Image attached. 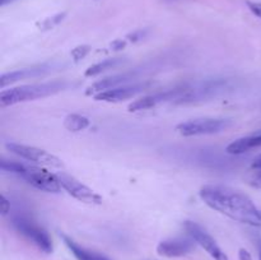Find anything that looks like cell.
Returning a JSON list of instances; mask_svg holds the SVG:
<instances>
[{"instance_id":"25","label":"cell","mask_w":261,"mask_h":260,"mask_svg":"<svg viewBox=\"0 0 261 260\" xmlns=\"http://www.w3.org/2000/svg\"><path fill=\"white\" fill-rule=\"evenodd\" d=\"M257 250H259V260H261V239L257 240Z\"/></svg>"},{"instance_id":"13","label":"cell","mask_w":261,"mask_h":260,"mask_svg":"<svg viewBox=\"0 0 261 260\" xmlns=\"http://www.w3.org/2000/svg\"><path fill=\"white\" fill-rule=\"evenodd\" d=\"M53 65H48V64H42L40 66H33V68H25L20 69V70H14L10 71V73L3 74L2 78H0V87L3 89L7 86H10L13 83H17V82L23 81V79H32L37 78V76H42L45 74L50 73Z\"/></svg>"},{"instance_id":"10","label":"cell","mask_w":261,"mask_h":260,"mask_svg":"<svg viewBox=\"0 0 261 260\" xmlns=\"http://www.w3.org/2000/svg\"><path fill=\"white\" fill-rule=\"evenodd\" d=\"M185 87H181V88H175L170 89V91L160 92V93L149 94V96L142 97V98L137 99L133 103L129 105V111L137 112V111H144V110L153 109V107L158 106L160 103H163V102L167 101H173L176 102L180 96L182 94Z\"/></svg>"},{"instance_id":"21","label":"cell","mask_w":261,"mask_h":260,"mask_svg":"<svg viewBox=\"0 0 261 260\" xmlns=\"http://www.w3.org/2000/svg\"><path fill=\"white\" fill-rule=\"evenodd\" d=\"M251 172L252 175L261 176V154L257 155L251 163Z\"/></svg>"},{"instance_id":"15","label":"cell","mask_w":261,"mask_h":260,"mask_svg":"<svg viewBox=\"0 0 261 260\" xmlns=\"http://www.w3.org/2000/svg\"><path fill=\"white\" fill-rule=\"evenodd\" d=\"M61 237H63L64 244L66 245L69 251L75 256L76 260H111L106 255L99 254V252L82 246V245H79L78 242H75L73 239L66 236V235H61Z\"/></svg>"},{"instance_id":"1","label":"cell","mask_w":261,"mask_h":260,"mask_svg":"<svg viewBox=\"0 0 261 260\" xmlns=\"http://www.w3.org/2000/svg\"><path fill=\"white\" fill-rule=\"evenodd\" d=\"M201 200L228 218L250 226H261V211L239 190L223 185H205L199 191Z\"/></svg>"},{"instance_id":"19","label":"cell","mask_w":261,"mask_h":260,"mask_svg":"<svg viewBox=\"0 0 261 260\" xmlns=\"http://www.w3.org/2000/svg\"><path fill=\"white\" fill-rule=\"evenodd\" d=\"M89 51H91V47H89V46L87 45L78 46V47H75L73 51H71V56L74 58V60L79 61L82 60V59L86 58V56L89 54Z\"/></svg>"},{"instance_id":"3","label":"cell","mask_w":261,"mask_h":260,"mask_svg":"<svg viewBox=\"0 0 261 260\" xmlns=\"http://www.w3.org/2000/svg\"><path fill=\"white\" fill-rule=\"evenodd\" d=\"M12 226L19 232L20 235L30 240L33 245L38 247L41 251L50 254L53 252V240H51L50 235L47 233L45 228L36 223L32 218H30L25 214H14L10 219Z\"/></svg>"},{"instance_id":"23","label":"cell","mask_w":261,"mask_h":260,"mask_svg":"<svg viewBox=\"0 0 261 260\" xmlns=\"http://www.w3.org/2000/svg\"><path fill=\"white\" fill-rule=\"evenodd\" d=\"M239 259L240 260H252L251 254L247 251L246 249H240L239 251Z\"/></svg>"},{"instance_id":"7","label":"cell","mask_w":261,"mask_h":260,"mask_svg":"<svg viewBox=\"0 0 261 260\" xmlns=\"http://www.w3.org/2000/svg\"><path fill=\"white\" fill-rule=\"evenodd\" d=\"M59 181H60V185L69 195L73 196L74 199L79 201H83L87 204H93V205H98L102 203V196L98 193H96L94 190H92L91 188H88L87 185L82 184L81 181L76 180L73 176L68 175V173L64 172H58L56 173Z\"/></svg>"},{"instance_id":"9","label":"cell","mask_w":261,"mask_h":260,"mask_svg":"<svg viewBox=\"0 0 261 260\" xmlns=\"http://www.w3.org/2000/svg\"><path fill=\"white\" fill-rule=\"evenodd\" d=\"M185 229L189 236L196 242L200 247H203L214 260H228L226 252L221 249L216 240L200 226L193 221L185 222Z\"/></svg>"},{"instance_id":"4","label":"cell","mask_w":261,"mask_h":260,"mask_svg":"<svg viewBox=\"0 0 261 260\" xmlns=\"http://www.w3.org/2000/svg\"><path fill=\"white\" fill-rule=\"evenodd\" d=\"M231 126L232 121L228 119H195L181 122L176 126V130L182 137H199L218 134Z\"/></svg>"},{"instance_id":"17","label":"cell","mask_w":261,"mask_h":260,"mask_svg":"<svg viewBox=\"0 0 261 260\" xmlns=\"http://www.w3.org/2000/svg\"><path fill=\"white\" fill-rule=\"evenodd\" d=\"M121 61V59H106V60H102L99 61V63H96L92 66H89V68L84 71V75L88 76V78H93V76L99 75V74L109 70V69L115 68V66L119 65Z\"/></svg>"},{"instance_id":"26","label":"cell","mask_w":261,"mask_h":260,"mask_svg":"<svg viewBox=\"0 0 261 260\" xmlns=\"http://www.w3.org/2000/svg\"><path fill=\"white\" fill-rule=\"evenodd\" d=\"M12 2H14V0H2V5H7Z\"/></svg>"},{"instance_id":"11","label":"cell","mask_w":261,"mask_h":260,"mask_svg":"<svg viewBox=\"0 0 261 260\" xmlns=\"http://www.w3.org/2000/svg\"><path fill=\"white\" fill-rule=\"evenodd\" d=\"M195 244L191 237H175L161 241L157 246V252L166 257L185 256L195 249Z\"/></svg>"},{"instance_id":"2","label":"cell","mask_w":261,"mask_h":260,"mask_svg":"<svg viewBox=\"0 0 261 260\" xmlns=\"http://www.w3.org/2000/svg\"><path fill=\"white\" fill-rule=\"evenodd\" d=\"M70 86L71 83L66 81H53L43 82V83L24 84V86L14 87V88L10 89H3L2 93H0V106H13V105L53 96L59 92L65 91Z\"/></svg>"},{"instance_id":"14","label":"cell","mask_w":261,"mask_h":260,"mask_svg":"<svg viewBox=\"0 0 261 260\" xmlns=\"http://www.w3.org/2000/svg\"><path fill=\"white\" fill-rule=\"evenodd\" d=\"M261 147V132H256L254 134L246 135V137L239 138L229 143L226 148V152L229 154H244V153L250 152L252 149Z\"/></svg>"},{"instance_id":"12","label":"cell","mask_w":261,"mask_h":260,"mask_svg":"<svg viewBox=\"0 0 261 260\" xmlns=\"http://www.w3.org/2000/svg\"><path fill=\"white\" fill-rule=\"evenodd\" d=\"M149 86L148 83H137V84H132V86H120L116 87V88L112 89H107V91L101 92V93H97L94 96V99L96 101H103V102H120V101H125V99H129L135 97L137 94H139L140 92L144 91L147 87Z\"/></svg>"},{"instance_id":"5","label":"cell","mask_w":261,"mask_h":260,"mask_svg":"<svg viewBox=\"0 0 261 260\" xmlns=\"http://www.w3.org/2000/svg\"><path fill=\"white\" fill-rule=\"evenodd\" d=\"M5 147L12 153L17 154L18 157L31 161L33 163H37L40 166H45V167L51 168H61L64 166L60 158L51 154L47 150L33 147V145L19 144V143H7Z\"/></svg>"},{"instance_id":"6","label":"cell","mask_w":261,"mask_h":260,"mask_svg":"<svg viewBox=\"0 0 261 260\" xmlns=\"http://www.w3.org/2000/svg\"><path fill=\"white\" fill-rule=\"evenodd\" d=\"M25 183L32 185L33 188L38 189L45 193H60L61 188L60 181H59L56 173H51L48 171L43 170L41 167H36V166H24V170L19 175Z\"/></svg>"},{"instance_id":"18","label":"cell","mask_w":261,"mask_h":260,"mask_svg":"<svg viewBox=\"0 0 261 260\" xmlns=\"http://www.w3.org/2000/svg\"><path fill=\"white\" fill-rule=\"evenodd\" d=\"M91 125L88 117L79 114H70L64 120V126L70 132H82Z\"/></svg>"},{"instance_id":"16","label":"cell","mask_w":261,"mask_h":260,"mask_svg":"<svg viewBox=\"0 0 261 260\" xmlns=\"http://www.w3.org/2000/svg\"><path fill=\"white\" fill-rule=\"evenodd\" d=\"M132 78V74H116V75L109 76V78H105L102 81L96 82V83L92 84L88 89H87V94H93L96 96L97 93H101V92L107 91V89L116 88V87L124 86L127 81H130Z\"/></svg>"},{"instance_id":"8","label":"cell","mask_w":261,"mask_h":260,"mask_svg":"<svg viewBox=\"0 0 261 260\" xmlns=\"http://www.w3.org/2000/svg\"><path fill=\"white\" fill-rule=\"evenodd\" d=\"M224 88H226V82L219 79L200 82L193 87L185 86L182 94L176 101V103H193V102L204 101L211 97H216Z\"/></svg>"},{"instance_id":"24","label":"cell","mask_w":261,"mask_h":260,"mask_svg":"<svg viewBox=\"0 0 261 260\" xmlns=\"http://www.w3.org/2000/svg\"><path fill=\"white\" fill-rule=\"evenodd\" d=\"M10 212V203L7 200V198L5 196H3V216H5V214H8Z\"/></svg>"},{"instance_id":"22","label":"cell","mask_w":261,"mask_h":260,"mask_svg":"<svg viewBox=\"0 0 261 260\" xmlns=\"http://www.w3.org/2000/svg\"><path fill=\"white\" fill-rule=\"evenodd\" d=\"M250 10L254 13L256 17H259L261 19V3H254V2H247Z\"/></svg>"},{"instance_id":"20","label":"cell","mask_w":261,"mask_h":260,"mask_svg":"<svg viewBox=\"0 0 261 260\" xmlns=\"http://www.w3.org/2000/svg\"><path fill=\"white\" fill-rule=\"evenodd\" d=\"M64 15H65V13H63V14H58V15H55V17H51V18H47V19L45 20V22L42 23V25L45 28H53L54 25H56L58 24L59 22H60V20H63V17Z\"/></svg>"}]
</instances>
